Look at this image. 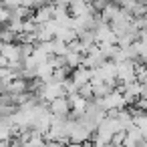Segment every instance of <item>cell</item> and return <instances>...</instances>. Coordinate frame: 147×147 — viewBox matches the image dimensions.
Returning <instances> with one entry per match:
<instances>
[{"instance_id": "6da1fadb", "label": "cell", "mask_w": 147, "mask_h": 147, "mask_svg": "<svg viewBox=\"0 0 147 147\" xmlns=\"http://www.w3.org/2000/svg\"><path fill=\"white\" fill-rule=\"evenodd\" d=\"M135 61L131 59H123L121 63H117V83L119 85H125V83H131V81H137L135 79ZM117 85V87H119Z\"/></svg>"}, {"instance_id": "7a4b0ae2", "label": "cell", "mask_w": 147, "mask_h": 147, "mask_svg": "<svg viewBox=\"0 0 147 147\" xmlns=\"http://www.w3.org/2000/svg\"><path fill=\"white\" fill-rule=\"evenodd\" d=\"M49 111H51L55 117H69V113H71V103H69L67 95H61V97L49 101Z\"/></svg>"}, {"instance_id": "3957f363", "label": "cell", "mask_w": 147, "mask_h": 147, "mask_svg": "<svg viewBox=\"0 0 147 147\" xmlns=\"http://www.w3.org/2000/svg\"><path fill=\"white\" fill-rule=\"evenodd\" d=\"M91 139V131L87 129V127H83L75 117H73V125H71V129H69V141H73V143H85V141H89Z\"/></svg>"}, {"instance_id": "277c9868", "label": "cell", "mask_w": 147, "mask_h": 147, "mask_svg": "<svg viewBox=\"0 0 147 147\" xmlns=\"http://www.w3.org/2000/svg\"><path fill=\"white\" fill-rule=\"evenodd\" d=\"M145 141H147V139H145V135H143L135 125H131V127H127V129H125L123 147H141Z\"/></svg>"}, {"instance_id": "5b68a950", "label": "cell", "mask_w": 147, "mask_h": 147, "mask_svg": "<svg viewBox=\"0 0 147 147\" xmlns=\"http://www.w3.org/2000/svg\"><path fill=\"white\" fill-rule=\"evenodd\" d=\"M91 75H93V71L91 69H87L85 65H79V67H75L73 71H71V79L75 81V85L77 87H81V85H85V83H89L91 81Z\"/></svg>"}, {"instance_id": "8992f818", "label": "cell", "mask_w": 147, "mask_h": 147, "mask_svg": "<svg viewBox=\"0 0 147 147\" xmlns=\"http://www.w3.org/2000/svg\"><path fill=\"white\" fill-rule=\"evenodd\" d=\"M55 14V4H42V6H36L34 12H32V18L38 22V24H45L47 20H51Z\"/></svg>"}, {"instance_id": "52a82bcc", "label": "cell", "mask_w": 147, "mask_h": 147, "mask_svg": "<svg viewBox=\"0 0 147 147\" xmlns=\"http://www.w3.org/2000/svg\"><path fill=\"white\" fill-rule=\"evenodd\" d=\"M77 38H79V42L83 45V49L87 53V49H91L95 45V30H79L77 32Z\"/></svg>"}, {"instance_id": "ba28073f", "label": "cell", "mask_w": 147, "mask_h": 147, "mask_svg": "<svg viewBox=\"0 0 147 147\" xmlns=\"http://www.w3.org/2000/svg\"><path fill=\"white\" fill-rule=\"evenodd\" d=\"M51 75H53V65L49 61L36 65V79H40L42 83H47V81H51Z\"/></svg>"}, {"instance_id": "9c48e42d", "label": "cell", "mask_w": 147, "mask_h": 147, "mask_svg": "<svg viewBox=\"0 0 147 147\" xmlns=\"http://www.w3.org/2000/svg\"><path fill=\"white\" fill-rule=\"evenodd\" d=\"M117 12H119V4L111 2V0H109V2H107V4H105L101 10H99V14H101V18H103L105 22H109V20H111V18H113Z\"/></svg>"}, {"instance_id": "30bf717a", "label": "cell", "mask_w": 147, "mask_h": 147, "mask_svg": "<svg viewBox=\"0 0 147 147\" xmlns=\"http://www.w3.org/2000/svg\"><path fill=\"white\" fill-rule=\"evenodd\" d=\"M81 61H83V55H81V53H71V51L65 53V63H67V67H69L71 71H73L75 67H79Z\"/></svg>"}, {"instance_id": "8fae6325", "label": "cell", "mask_w": 147, "mask_h": 147, "mask_svg": "<svg viewBox=\"0 0 147 147\" xmlns=\"http://www.w3.org/2000/svg\"><path fill=\"white\" fill-rule=\"evenodd\" d=\"M69 75H71V69H69L67 65H65V67H57V69H53L51 81H55V83H63Z\"/></svg>"}, {"instance_id": "7c38bea8", "label": "cell", "mask_w": 147, "mask_h": 147, "mask_svg": "<svg viewBox=\"0 0 147 147\" xmlns=\"http://www.w3.org/2000/svg\"><path fill=\"white\" fill-rule=\"evenodd\" d=\"M51 45H53V55H65V53L69 51V49H67V42L61 40V38H53Z\"/></svg>"}, {"instance_id": "4fadbf2b", "label": "cell", "mask_w": 147, "mask_h": 147, "mask_svg": "<svg viewBox=\"0 0 147 147\" xmlns=\"http://www.w3.org/2000/svg\"><path fill=\"white\" fill-rule=\"evenodd\" d=\"M143 14H147V2H135L133 8H131V16L133 18H139Z\"/></svg>"}, {"instance_id": "5bb4252c", "label": "cell", "mask_w": 147, "mask_h": 147, "mask_svg": "<svg viewBox=\"0 0 147 147\" xmlns=\"http://www.w3.org/2000/svg\"><path fill=\"white\" fill-rule=\"evenodd\" d=\"M123 139H125V129H119V131H115V133H113L111 143H113L115 147H121V145H123Z\"/></svg>"}, {"instance_id": "9a60e30c", "label": "cell", "mask_w": 147, "mask_h": 147, "mask_svg": "<svg viewBox=\"0 0 147 147\" xmlns=\"http://www.w3.org/2000/svg\"><path fill=\"white\" fill-rule=\"evenodd\" d=\"M79 95L85 97L87 101H91V99H93V89H91V85H89V83L81 85V87H79Z\"/></svg>"}, {"instance_id": "2e32d148", "label": "cell", "mask_w": 147, "mask_h": 147, "mask_svg": "<svg viewBox=\"0 0 147 147\" xmlns=\"http://www.w3.org/2000/svg\"><path fill=\"white\" fill-rule=\"evenodd\" d=\"M133 22H135V26H137L139 30H147V14H143V16H139V18H133Z\"/></svg>"}, {"instance_id": "e0dca14e", "label": "cell", "mask_w": 147, "mask_h": 147, "mask_svg": "<svg viewBox=\"0 0 147 147\" xmlns=\"http://www.w3.org/2000/svg\"><path fill=\"white\" fill-rule=\"evenodd\" d=\"M139 40L147 45V30H141V32H139Z\"/></svg>"}, {"instance_id": "ac0fdd59", "label": "cell", "mask_w": 147, "mask_h": 147, "mask_svg": "<svg viewBox=\"0 0 147 147\" xmlns=\"http://www.w3.org/2000/svg\"><path fill=\"white\" fill-rule=\"evenodd\" d=\"M137 2H147V0H137Z\"/></svg>"}]
</instances>
